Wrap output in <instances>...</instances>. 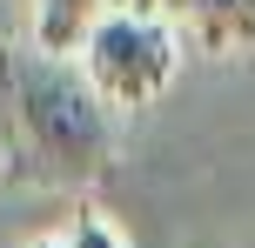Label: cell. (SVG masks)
Returning <instances> with one entry per match:
<instances>
[{
	"label": "cell",
	"mask_w": 255,
	"mask_h": 248,
	"mask_svg": "<svg viewBox=\"0 0 255 248\" xmlns=\"http://www.w3.org/2000/svg\"><path fill=\"white\" fill-rule=\"evenodd\" d=\"M108 7H128V13H161L168 0H108Z\"/></svg>",
	"instance_id": "6"
},
{
	"label": "cell",
	"mask_w": 255,
	"mask_h": 248,
	"mask_svg": "<svg viewBox=\"0 0 255 248\" xmlns=\"http://www.w3.org/2000/svg\"><path fill=\"white\" fill-rule=\"evenodd\" d=\"M0 155L7 174L27 188H88L108 168L115 128L81 61L34 40L0 47Z\"/></svg>",
	"instance_id": "1"
},
{
	"label": "cell",
	"mask_w": 255,
	"mask_h": 248,
	"mask_svg": "<svg viewBox=\"0 0 255 248\" xmlns=\"http://www.w3.org/2000/svg\"><path fill=\"white\" fill-rule=\"evenodd\" d=\"M161 20L195 54H249L255 47V0H168Z\"/></svg>",
	"instance_id": "3"
},
{
	"label": "cell",
	"mask_w": 255,
	"mask_h": 248,
	"mask_svg": "<svg viewBox=\"0 0 255 248\" xmlns=\"http://www.w3.org/2000/svg\"><path fill=\"white\" fill-rule=\"evenodd\" d=\"M67 248H128V242L101 222V215H81V222L67 228Z\"/></svg>",
	"instance_id": "5"
},
{
	"label": "cell",
	"mask_w": 255,
	"mask_h": 248,
	"mask_svg": "<svg viewBox=\"0 0 255 248\" xmlns=\"http://www.w3.org/2000/svg\"><path fill=\"white\" fill-rule=\"evenodd\" d=\"M101 13H108V0H34V34H27V40L74 61L81 40L94 34V20H101Z\"/></svg>",
	"instance_id": "4"
},
{
	"label": "cell",
	"mask_w": 255,
	"mask_h": 248,
	"mask_svg": "<svg viewBox=\"0 0 255 248\" xmlns=\"http://www.w3.org/2000/svg\"><path fill=\"white\" fill-rule=\"evenodd\" d=\"M27 248H67V235H40V242H27Z\"/></svg>",
	"instance_id": "7"
},
{
	"label": "cell",
	"mask_w": 255,
	"mask_h": 248,
	"mask_svg": "<svg viewBox=\"0 0 255 248\" xmlns=\"http://www.w3.org/2000/svg\"><path fill=\"white\" fill-rule=\"evenodd\" d=\"M181 34L161 20V13H128V7H108L94 20V34L81 40V74L88 87L101 94L108 107H148L161 101V87L175 81L181 67Z\"/></svg>",
	"instance_id": "2"
}]
</instances>
